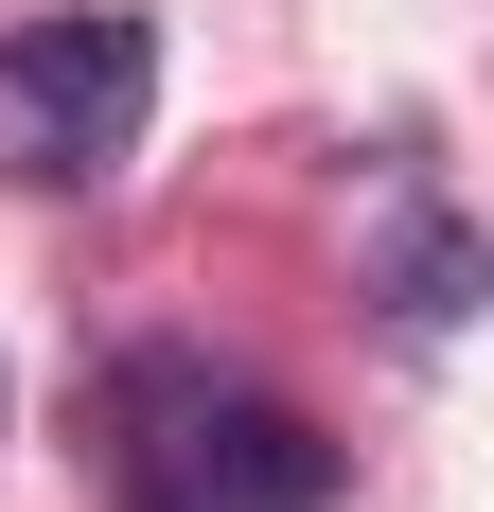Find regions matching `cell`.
<instances>
[{"mask_svg": "<svg viewBox=\"0 0 494 512\" xmlns=\"http://www.w3.org/2000/svg\"><path fill=\"white\" fill-rule=\"evenodd\" d=\"M124 512H336V442L195 354H124V442H106Z\"/></svg>", "mask_w": 494, "mask_h": 512, "instance_id": "cell-1", "label": "cell"}, {"mask_svg": "<svg viewBox=\"0 0 494 512\" xmlns=\"http://www.w3.org/2000/svg\"><path fill=\"white\" fill-rule=\"evenodd\" d=\"M142 106H159V36L124 0H53L0 36V177H36V195H89L142 159Z\"/></svg>", "mask_w": 494, "mask_h": 512, "instance_id": "cell-2", "label": "cell"}, {"mask_svg": "<svg viewBox=\"0 0 494 512\" xmlns=\"http://www.w3.org/2000/svg\"><path fill=\"white\" fill-rule=\"evenodd\" d=\"M459 283H477V248H459L442 212H406V248H389V301H406V336H442V318H459Z\"/></svg>", "mask_w": 494, "mask_h": 512, "instance_id": "cell-3", "label": "cell"}]
</instances>
